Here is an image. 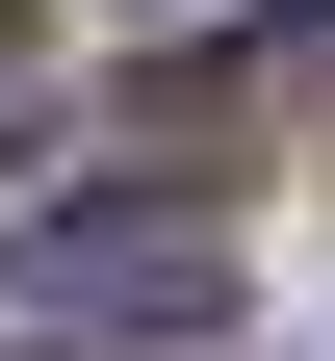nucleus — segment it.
<instances>
[{"label": "nucleus", "instance_id": "f257e3e1", "mask_svg": "<svg viewBox=\"0 0 335 361\" xmlns=\"http://www.w3.org/2000/svg\"><path fill=\"white\" fill-rule=\"evenodd\" d=\"M0 284L78 310V336H207L232 310V233L207 207H0Z\"/></svg>", "mask_w": 335, "mask_h": 361}, {"label": "nucleus", "instance_id": "f03ea898", "mask_svg": "<svg viewBox=\"0 0 335 361\" xmlns=\"http://www.w3.org/2000/svg\"><path fill=\"white\" fill-rule=\"evenodd\" d=\"M0 26H26V0H0Z\"/></svg>", "mask_w": 335, "mask_h": 361}]
</instances>
